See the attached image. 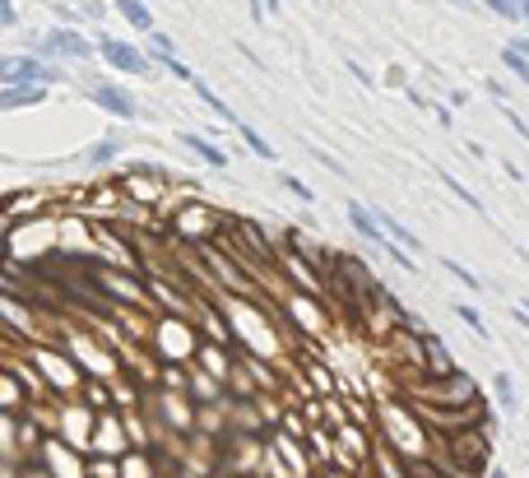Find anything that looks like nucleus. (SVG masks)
<instances>
[{
	"mask_svg": "<svg viewBox=\"0 0 529 478\" xmlns=\"http://www.w3.org/2000/svg\"><path fill=\"white\" fill-rule=\"evenodd\" d=\"M111 153H117V140H102V144H93L89 158H98V163H102V158H111Z\"/></svg>",
	"mask_w": 529,
	"mask_h": 478,
	"instance_id": "obj_20",
	"label": "nucleus"
},
{
	"mask_svg": "<svg viewBox=\"0 0 529 478\" xmlns=\"http://www.w3.org/2000/svg\"><path fill=\"white\" fill-rule=\"evenodd\" d=\"M23 102H42V89H5V93H0V112H5V108H23Z\"/></svg>",
	"mask_w": 529,
	"mask_h": 478,
	"instance_id": "obj_8",
	"label": "nucleus"
},
{
	"mask_svg": "<svg viewBox=\"0 0 529 478\" xmlns=\"http://www.w3.org/2000/svg\"><path fill=\"white\" fill-rule=\"evenodd\" d=\"M190 84H195V79H190ZM195 93H200V98H205V102H209V108H214V112H218V117H223V121H233V112H228V108H223V102H218V98H214V93H209V84H195Z\"/></svg>",
	"mask_w": 529,
	"mask_h": 478,
	"instance_id": "obj_12",
	"label": "nucleus"
},
{
	"mask_svg": "<svg viewBox=\"0 0 529 478\" xmlns=\"http://www.w3.org/2000/svg\"><path fill=\"white\" fill-rule=\"evenodd\" d=\"M284 186H288V191H293L297 200H306V204H312V200H316V196H312V191H306V186H302L297 177H284Z\"/></svg>",
	"mask_w": 529,
	"mask_h": 478,
	"instance_id": "obj_17",
	"label": "nucleus"
},
{
	"mask_svg": "<svg viewBox=\"0 0 529 478\" xmlns=\"http://www.w3.org/2000/svg\"><path fill=\"white\" fill-rule=\"evenodd\" d=\"M428 362H436L441 371H451V358H445V349H441V339H428Z\"/></svg>",
	"mask_w": 529,
	"mask_h": 478,
	"instance_id": "obj_13",
	"label": "nucleus"
},
{
	"mask_svg": "<svg viewBox=\"0 0 529 478\" xmlns=\"http://www.w3.org/2000/svg\"><path fill=\"white\" fill-rule=\"evenodd\" d=\"M14 23H19L14 5H10V0H0V29H14Z\"/></svg>",
	"mask_w": 529,
	"mask_h": 478,
	"instance_id": "obj_18",
	"label": "nucleus"
},
{
	"mask_svg": "<svg viewBox=\"0 0 529 478\" xmlns=\"http://www.w3.org/2000/svg\"><path fill=\"white\" fill-rule=\"evenodd\" d=\"M348 223H353L362 237H367V242H385V232L376 228V219H372V214H367V209H362L357 200H348Z\"/></svg>",
	"mask_w": 529,
	"mask_h": 478,
	"instance_id": "obj_5",
	"label": "nucleus"
},
{
	"mask_svg": "<svg viewBox=\"0 0 529 478\" xmlns=\"http://www.w3.org/2000/svg\"><path fill=\"white\" fill-rule=\"evenodd\" d=\"M0 74H5L10 84H38V79H47L51 70L38 65V61H28V56H19V61H0Z\"/></svg>",
	"mask_w": 529,
	"mask_h": 478,
	"instance_id": "obj_4",
	"label": "nucleus"
},
{
	"mask_svg": "<svg viewBox=\"0 0 529 478\" xmlns=\"http://www.w3.org/2000/svg\"><path fill=\"white\" fill-rule=\"evenodd\" d=\"M98 51H102V56H107L111 65H117V70H126V74H139V70H145V56H139L135 47L117 42V38H107V42H102Z\"/></svg>",
	"mask_w": 529,
	"mask_h": 478,
	"instance_id": "obj_1",
	"label": "nucleus"
},
{
	"mask_svg": "<svg viewBox=\"0 0 529 478\" xmlns=\"http://www.w3.org/2000/svg\"><path fill=\"white\" fill-rule=\"evenodd\" d=\"M242 140H246L251 149H256L260 158H274V153H269V144H265V140H260V135H256V130H251V126H242Z\"/></svg>",
	"mask_w": 529,
	"mask_h": 478,
	"instance_id": "obj_14",
	"label": "nucleus"
},
{
	"mask_svg": "<svg viewBox=\"0 0 529 478\" xmlns=\"http://www.w3.org/2000/svg\"><path fill=\"white\" fill-rule=\"evenodd\" d=\"M445 270H451V274H455L460 283H469V288H479V279H473V274L464 270V265H455V260H445Z\"/></svg>",
	"mask_w": 529,
	"mask_h": 478,
	"instance_id": "obj_16",
	"label": "nucleus"
},
{
	"mask_svg": "<svg viewBox=\"0 0 529 478\" xmlns=\"http://www.w3.org/2000/svg\"><path fill=\"white\" fill-rule=\"evenodd\" d=\"M117 10H121V14L135 23L139 33H149V29H154V14H149V5H145V0H117Z\"/></svg>",
	"mask_w": 529,
	"mask_h": 478,
	"instance_id": "obj_6",
	"label": "nucleus"
},
{
	"mask_svg": "<svg viewBox=\"0 0 529 478\" xmlns=\"http://www.w3.org/2000/svg\"><path fill=\"white\" fill-rule=\"evenodd\" d=\"M516 47H520V51H516V56H529V42H516Z\"/></svg>",
	"mask_w": 529,
	"mask_h": 478,
	"instance_id": "obj_22",
	"label": "nucleus"
},
{
	"mask_svg": "<svg viewBox=\"0 0 529 478\" xmlns=\"http://www.w3.org/2000/svg\"><path fill=\"white\" fill-rule=\"evenodd\" d=\"M390 232H395V242H404V247H418V242H413V232H404L400 223H390Z\"/></svg>",
	"mask_w": 529,
	"mask_h": 478,
	"instance_id": "obj_21",
	"label": "nucleus"
},
{
	"mask_svg": "<svg viewBox=\"0 0 529 478\" xmlns=\"http://www.w3.org/2000/svg\"><path fill=\"white\" fill-rule=\"evenodd\" d=\"M418 478H428V474H418ZM432 478H436V474H432Z\"/></svg>",
	"mask_w": 529,
	"mask_h": 478,
	"instance_id": "obj_23",
	"label": "nucleus"
},
{
	"mask_svg": "<svg viewBox=\"0 0 529 478\" xmlns=\"http://www.w3.org/2000/svg\"><path fill=\"white\" fill-rule=\"evenodd\" d=\"M507 65H511V70H516L520 79H529V61H525V56H516V51H507Z\"/></svg>",
	"mask_w": 529,
	"mask_h": 478,
	"instance_id": "obj_19",
	"label": "nucleus"
},
{
	"mask_svg": "<svg viewBox=\"0 0 529 478\" xmlns=\"http://www.w3.org/2000/svg\"><path fill=\"white\" fill-rule=\"evenodd\" d=\"M186 144H190L195 153H200V158H209L214 168H228V153H223L218 144H209V140H200V135H186Z\"/></svg>",
	"mask_w": 529,
	"mask_h": 478,
	"instance_id": "obj_7",
	"label": "nucleus"
},
{
	"mask_svg": "<svg viewBox=\"0 0 529 478\" xmlns=\"http://www.w3.org/2000/svg\"><path fill=\"white\" fill-rule=\"evenodd\" d=\"M93 102H98V108H107L111 117H135V98L126 89H117V84H98L93 89Z\"/></svg>",
	"mask_w": 529,
	"mask_h": 478,
	"instance_id": "obj_2",
	"label": "nucleus"
},
{
	"mask_svg": "<svg viewBox=\"0 0 529 478\" xmlns=\"http://www.w3.org/2000/svg\"><path fill=\"white\" fill-rule=\"evenodd\" d=\"M149 51H154V56H158L163 65H172V61H177V56H172V42H167L163 33H154V42H149Z\"/></svg>",
	"mask_w": 529,
	"mask_h": 478,
	"instance_id": "obj_11",
	"label": "nucleus"
},
{
	"mask_svg": "<svg viewBox=\"0 0 529 478\" xmlns=\"http://www.w3.org/2000/svg\"><path fill=\"white\" fill-rule=\"evenodd\" d=\"M488 10L501 19H525V0H488Z\"/></svg>",
	"mask_w": 529,
	"mask_h": 478,
	"instance_id": "obj_10",
	"label": "nucleus"
},
{
	"mask_svg": "<svg viewBox=\"0 0 529 478\" xmlns=\"http://www.w3.org/2000/svg\"><path fill=\"white\" fill-rule=\"evenodd\" d=\"M455 316H460V321H464L469 330H483V316L473 311V307H455Z\"/></svg>",
	"mask_w": 529,
	"mask_h": 478,
	"instance_id": "obj_15",
	"label": "nucleus"
},
{
	"mask_svg": "<svg viewBox=\"0 0 529 478\" xmlns=\"http://www.w3.org/2000/svg\"><path fill=\"white\" fill-rule=\"evenodd\" d=\"M492 386H497V400L507 404V413H516V381L501 371V377H492Z\"/></svg>",
	"mask_w": 529,
	"mask_h": 478,
	"instance_id": "obj_9",
	"label": "nucleus"
},
{
	"mask_svg": "<svg viewBox=\"0 0 529 478\" xmlns=\"http://www.w3.org/2000/svg\"><path fill=\"white\" fill-rule=\"evenodd\" d=\"M47 51H56V56H70V61H84L93 47L84 42L79 33H70V29H56V33L47 38Z\"/></svg>",
	"mask_w": 529,
	"mask_h": 478,
	"instance_id": "obj_3",
	"label": "nucleus"
}]
</instances>
